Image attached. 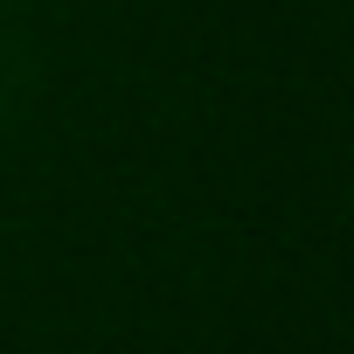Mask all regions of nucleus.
Masks as SVG:
<instances>
[]
</instances>
